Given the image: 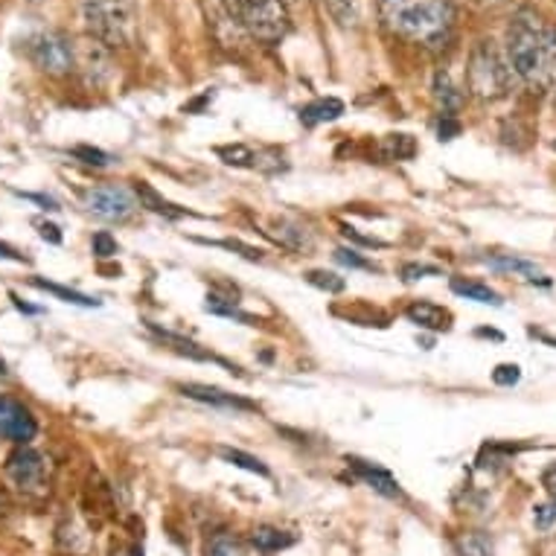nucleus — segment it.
<instances>
[{"label":"nucleus","mask_w":556,"mask_h":556,"mask_svg":"<svg viewBox=\"0 0 556 556\" xmlns=\"http://www.w3.org/2000/svg\"><path fill=\"white\" fill-rule=\"evenodd\" d=\"M510 71L533 91L556 85V27L536 10H519L507 27Z\"/></svg>","instance_id":"nucleus-1"},{"label":"nucleus","mask_w":556,"mask_h":556,"mask_svg":"<svg viewBox=\"0 0 556 556\" xmlns=\"http://www.w3.org/2000/svg\"><path fill=\"white\" fill-rule=\"evenodd\" d=\"M384 27L410 45L440 50L452 36V7L446 0H379Z\"/></svg>","instance_id":"nucleus-2"},{"label":"nucleus","mask_w":556,"mask_h":556,"mask_svg":"<svg viewBox=\"0 0 556 556\" xmlns=\"http://www.w3.org/2000/svg\"><path fill=\"white\" fill-rule=\"evenodd\" d=\"M83 21L91 38L105 47L135 45V15L128 0H79Z\"/></svg>","instance_id":"nucleus-3"},{"label":"nucleus","mask_w":556,"mask_h":556,"mask_svg":"<svg viewBox=\"0 0 556 556\" xmlns=\"http://www.w3.org/2000/svg\"><path fill=\"white\" fill-rule=\"evenodd\" d=\"M466 85H469V93L475 100L481 102H495L507 97L510 67L502 62V55L493 45L481 41L475 47L472 55H469V67H466Z\"/></svg>","instance_id":"nucleus-4"},{"label":"nucleus","mask_w":556,"mask_h":556,"mask_svg":"<svg viewBox=\"0 0 556 556\" xmlns=\"http://www.w3.org/2000/svg\"><path fill=\"white\" fill-rule=\"evenodd\" d=\"M239 24L263 45H277L289 33V12L283 0H237Z\"/></svg>","instance_id":"nucleus-5"},{"label":"nucleus","mask_w":556,"mask_h":556,"mask_svg":"<svg viewBox=\"0 0 556 556\" xmlns=\"http://www.w3.org/2000/svg\"><path fill=\"white\" fill-rule=\"evenodd\" d=\"M27 53L36 67L50 76L71 74L76 67V47L59 33H38L27 41Z\"/></svg>","instance_id":"nucleus-6"},{"label":"nucleus","mask_w":556,"mask_h":556,"mask_svg":"<svg viewBox=\"0 0 556 556\" xmlns=\"http://www.w3.org/2000/svg\"><path fill=\"white\" fill-rule=\"evenodd\" d=\"M7 475L10 481L18 486L24 495H45L47 493V478H50V469H47V460L33 448L21 446L18 452H12L10 460H7Z\"/></svg>","instance_id":"nucleus-7"},{"label":"nucleus","mask_w":556,"mask_h":556,"mask_svg":"<svg viewBox=\"0 0 556 556\" xmlns=\"http://www.w3.org/2000/svg\"><path fill=\"white\" fill-rule=\"evenodd\" d=\"M85 207L100 216V219L109 222H123L135 213V195L126 190V187H117V184H102V187H93V190L85 192Z\"/></svg>","instance_id":"nucleus-8"},{"label":"nucleus","mask_w":556,"mask_h":556,"mask_svg":"<svg viewBox=\"0 0 556 556\" xmlns=\"http://www.w3.org/2000/svg\"><path fill=\"white\" fill-rule=\"evenodd\" d=\"M0 434L12 443H29L38 434L36 417L29 414L27 405H21L12 396H0Z\"/></svg>","instance_id":"nucleus-9"},{"label":"nucleus","mask_w":556,"mask_h":556,"mask_svg":"<svg viewBox=\"0 0 556 556\" xmlns=\"http://www.w3.org/2000/svg\"><path fill=\"white\" fill-rule=\"evenodd\" d=\"M178 391L192 402H201V405H211V408H225V410H256V405L251 400H242L237 393L222 391V388H213V384H178Z\"/></svg>","instance_id":"nucleus-10"},{"label":"nucleus","mask_w":556,"mask_h":556,"mask_svg":"<svg viewBox=\"0 0 556 556\" xmlns=\"http://www.w3.org/2000/svg\"><path fill=\"white\" fill-rule=\"evenodd\" d=\"M346 466L356 472V478H362L367 486H374L376 493L384 495V498H400L402 495L396 478H393L388 469H382V466L367 464V460H362V457H346Z\"/></svg>","instance_id":"nucleus-11"},{"label":"nucleus","mask_w":556,"mask_h":556,"mask_svg":"<svg viewBox=\"0 0 556 556\" xmlns=\"http://www.w3.org/2000/svg\"><path fill=\"white\" fill-rule=\"evenodd\" d=\"M405 318L420 329H434V332H443V329L452 327V312L431 301H414L405 309Z\"/></svg>","instance_id":"nucleus-12"},{"label":"nucleus","mask_w":556,"mask_h":556,"mask_svg":"<svg viewBox=\"0 0 556 556\" xmlns=\"http://www.w3.org/2000/svg\"><path fill=\"white\" fill-rule=\"evenodd\" d=\"M135 199L140 201V207H147V211L157 213V216H166V219H181V216H187V211H181L173 201H166L164 195L147 181L135 184Z\"/></svg>","instance_id":"nucleus-13"},{"label":"nucleus","mask_w":556,"mask_h":556,"mask_svg":"<svg viewBox=\"0 0 556 556\" xmlns=\"http://www.w3.org/2000/svg\"><path fill=\"white\" fill-rule=\"evenodd\" d=\"M344 114V102L336 100V97H327V100H315L309 105L301 109V123L303 126H320V123H329V119H338Z\"/></svg>","instance_id":"nucleus-14"},{"label":"nucleus","mask_w":556,"mask_h":556,"mask_svg":"<svg viewBox=\"0 0 556 556\" xmlns=\"http://www.w3.org/2000/svg\"><path fill=\"white\" fill-rule=\"evenodd\" d=\"M434 102H438V109L443 111L440 117H455L457 109H460V102H464V93L457 91L455 83L448 79V74L434 76Z\"/></svg>","instance_id":"nucleus-15"},{"label":"nucleus","mask_w":556,"mask_h":556,"mask_svg":"<svg viewBox=\"0 0 556 556\" xmlns=\"http://www.w3.org/2000/svg\"><path fill=\"white\" fill-rule=\"evenodd\" d=\"M452 292L466 298V301L486 303V306H502V294L493 292L490 286L475 283V280H464V277H452Z\"/></svg>","instance_id":"nucleus-16"},{"label":"nucleus","mask_w":556,"mask_h":556,"mask_svg":"<svg viewBox=\"0 0 556 556\" xmlns=\"http://www.w3.org/2000/svg\"><path fill=\"white\" fill-rule=\"evenodd\" d=\"M251 542H254V547L260 551V554L268 556V554H277V551H283V547L294 545V536L280 528H268V525H263V528L254 530Z\"/></svg>","instance_id":"nucleus-17"},{"label":"nucleus","mask_w":556,"mask_h":556,"mask_svg":"<svg viewBox=\"0 0 556 556\" xmlns=\"http://www.w3.org/2000/svg\"><path fill=\"white\" fill-rule=\"evenodd\" d=\"M277 242L286 248H292V251H312V233L303 225H298V222H289V219H280L277 222Z\"/></svg>","instance_id":"nucleus-18"},{"label":"nucleus","mask_w":556,"mask_h":556,"mask_svg":"<svg viewBox=\"0 0 556 556\" xmlns=\"http://www.w3.org/2000/svg\"><path fill=\"white\" fill-rule=\"evenodd\" d=\"M417 155V140L410 135H388L382 140L384 161H410Z\"/></svg>","instance_id":"nucleus-19"},{"label":"nucleus","mask_w":556,"mask_h":556,"mask_svg":"<svg viewBox=\"0 0 556 556\" xmlns=\"http://www.w3.org/2000/svg\"><path fill=\"white\" fill-rule=\"evenodd\" d=\"M33 286H36V289H41V292H50V294H55V298H62L64 303H74V306H85V309L100 306V301H97V298H88V294L74 292V289H64V286H59V283H47V280H41V277H36V280H33Z\"/></svg>","instance_id":"nucleus-20"},{"label":"nucleus","mask_w":556,"mask_h":556,"mask_svg":"<svg viewBox=\"0 0 556 556\" xmlns=\"http://www.w3.org/2000/svg\"><path fill=\"white\" fill-rule=\"evenodd\" d=\"M219 457L225 460V464L230 466H239V469H245V472H254V475H268V466L260 460V457L248 455V452H242V448H228L222 446L219 448Z\"/></svg>","instance_id":"nucleus-21"},{"label":"nucleus","mask_w":556,"mask_h":556,"mask_svg":"<svg viewBox=\"0 0 556 556\" xmlns=\"http://www.w3.org/2000/svg\"><path fill=\"white\" fill-rule=\"evenodd\" d=\"M204 309L211 312V315H222V318H237V320H245V324H251V315L239 312L237 301H225V298H219V294H207V303H204Z\"/></svg>","instance_id":"nucleus-22"},{"label":"nucleus","mask_w":556,"mask_h":556,"mask_svg":"<svg viewBox=\"0 0 556 556\" xmlns=\"http://www.w3.org/2000/svg\"><path fill=\"white\" fill-rule=\"evenodd\" d=\"M306 283L315 286V289H320V292H327V294H341L346 289L344 277H338V274L332 271H309L306 274Z\"/></svg>","instance_id":"nucleus-23"},{"label":"nucleus","mask_w":556,"mask_h":556,"mask_svg":"<svg viewBox=\"0 0 556 556\" xmlns=\"http://www.w3.org/2000/svg\"><path fill=\"white\" fill-rule=\"evenodd\" d=\"M493 268L498 271H519V274H528L530 280H536V265L533 263H525V260H516V256H498V260H490Z\"/></svg>","instance_id":"nucleus-24"},{"label":"nucleus","mask_w":556,"mask_h":556,"mask_svg":"<svg viewBox=\"0 0 556 556\" xmlns=\"http://www.w3.org/2000/svg\"><path fill=\"white\" fill-rule=\"evenodd\" d=\"M324 3L341 24H353L358 18V0H324Z\"/></svg>","instance_id":"nucleus-25"},{"label":"nucleus","mask_w":556,"mask_h":556,"mask_svg":"<svg viewBox=\"0 0 556 556\" xmlns=\"http://www.w3.org/2000/svg\"><path fill=\"white\" fill-rule=\"evenodd\" d=\"M336 260L341 265H346V268H362V271H376V265L370 263V260H365V256L358 254V251H353V248H338Z\"/></svg>","instance_id":"nucleus-26"},{"label":"nucleus","mask_w":556,"mask_h":556,"mask_svg":"<svg viewBox=\"0 0 556 556\" xmlns=\"http://www.w3.org/2000/svg\"><path fill=\"white\" fill-rule=\"evenodd\" d=\"M91 248H93V254L100 256V260H109V256L117 254V239L111 237L109 230H100V233L93 237Z\"/></svg>","instance_id":"nucleus-27"},{"label":"nucleus","mask_w":556,"mask_h":556,"mask_svg":"<svg viewBox=\"0 0 556 556\" xmlns=\"http://www.w3.org/2000/svg\"><path fill=\"white\" fill-rule=\"evenodd\" d=\"M219 155L225 157V164L230 166H251L254 164V152L245 147H228V149H219Z\"/></svg>","instance_id":"nucleus-28"},{"label":"nucleus","mask_w":556,"mask_h":556,"mask_svg":"<svg viewBox=\"0 0 556 556\" xmlns=\"http://www.w3.org/2000/svg\"><path fill=\"white\" fill-rule=\"evenodd\" d=\"M460 551H464V556H493V547L486 545V539L478 536V533H469L460 542Z\"/></svg>","instance_id":"nucleus-29"},{"label":"nucleus","mask_w":556,"mask_h":556,"mask_svg":"<svg viewBox=\"0 0 556 556\" xmlns=\"http://www.w3.org/2000/svg\"><path fill=\"white\" fill-rule=\"evenodd\" d=\"M533 521H536V528H539V530L556 528V502L539 504L536 513H533Z\"/></svg>","instance_id":"nucleus-30"},{"label":"nucleus","mask_w":556,"mask_h":556,"mask_svg":"<svg viewBox=\"0 0 556 556\" xmlns=\"http://www.w3.org/2000/svg\"><path fill=\"white\" fill-rule=\"evenodd\" d=\"M519 379H521L519 365H498L493 370V382L502 384V388H510V384H516Z\"/></svg>","instance_id":"nucleus-31"},{"label":"nucleus","mask_w":556,"mask_h":556,"mask_svg":"<svg viewBox=\"0 0 556 556\" xmlns=\"http://www.w3.org/2000/svg\"><path fill=\"white\" fill-rule=\"evenodd\" d=\"M74 155L76 157H85V164H91V166H105V164H109V155H105V152H100V149L76 147Z\"/></svg>","instance_id":"nucleus-32"},{"label":"nucleus","mask_w":556,"mask_h":556,"mask_svg":"<svg viewBox=\"0 0 556 556\" xmlns=\"http://www.w3.org/2000/svg\"><path fill=\"white\" fill-rule=\"evenodd\" d=\"M426 274H440V268H434V265H420V263H408V265H402V277L405 280H420V277H426Z\"/></svg>","instance_id":"nucleus-33"},{"label":"nucleus","mask_w":556,"mask_h":556,"mask_svg":"<svg viewBox=\"0 0 556 556\" xmlns=\"http://www.w3.org/2000/svg\"><path fill=\"white\" fill-rule=\"evenodd\" d=\"M211 556H242V551H239L237 542H230V539H216L211 547Z\"/></svg>","instance_id":"nucleus-34"},{"label":"nucleus","mask_w":556,"mask_h":556,"mask_svg":"<svg viewBox=\"0 0 556 556\" xmlns=\"http://www.w3.org/2000/svg\"><path fill=\"white\" fill-rule=\"evenodd\" d=\"M222 248H230V251H239V254L245 256V260H263V251L260 248H251V245H242V242H219Z\"/></svg>","instance_id":"nucleus-35"},{"label":"nucleus","mask_w":556,"mask_h":556,"mask_svg":"<svg viewBox=\"0 0 556 556\" xmlns=\"http://www.w3.org/2000/svg\"><path fill=\"white\" fill-rule=\"evenodd\" d=\"M341 233H344L346 239H356L358 245H367V248H384V242L382 239H374V237H362V233H358L356 228H341Z\"/></svg>","instance_id":"nucleus-36"},{"label":"nucleus","mask_w":556,"mask_h":556,"mask_svg":"<svg viewBox=\"0 0 556 556\" xmlns=\"http://www.w3.org/2000/svg\"><path fill=\"white\" fill-rule=\"evenodd\" d=\"M475 10H483V12H498L504 7H510V0H469Z\"/></svg>","instance_id":"nucleus-37"},{"label":"nucleus","mask_w":556,"mask_h":556,"mask_svg":"<svg viewBox=\"0 0 556 556\" xmlns=\"http://www.w3.org/2000/svg\"><path fill=\"white\" fill-rule=\"evenodd\" d=\"M542 486H545L547 495H551V502H556V466L545 469V475H542Z\"/></svg>","instance_id":"nucleus-38"},{"label":"nucleus","mask_w":556,"mask_h":556,"mask_svg":"<svg viewBox=\"0 0 556 556\" xmlns=\"http://www.w3.org/2000/svg\"><path fill=\"white\" fill-rule=\"evenodd\" d=\"M457 131H460V126L455 123V117H443V123H440V140H452Z\"/></svg>","instance_id":"nucleus-39"},{"label":"nucleus","mask_w":556,"mask_h":556,"mask_svg":"<svg viewBox=\"0 0 556 556\" xmlns=\"http://www.w3.org/2000/svg\"><path fill=\"white\" fill-rule=\"evenodd\" d=\"M38 230H41V239H45V242H53V245H59V242H62V233H59V228H55V225H50V222L38 225Z\"/></svg>","instance_id":"nucleus-40"},{"label":"nucleus","mask_w":556,"mask_h":556,"mask_svg":"<svg viewBox=\"0 0 556 556\" xmlns=\"http://www.w3.org/2000/svg\"><path fill=\"white\" fill-rule=\"evenodd\" d=\"M18 195H24L27 201H36L45 211H59V204H55L53 199H47V195H36V192H18Z\"/></svg>","instance_id":"nucleus-41"},{"label":"nucleus","mask_w":556,"mask_h":556,"mask_svg":"<svg viewBox=\"0 0 556 556\" xmlns=\"http://www.w3.org/2000/svg\"><path fill=\"white\" fill-rule=\"evenodd\" d=\"M0 260H12V263H27V260H24V254H18L15 248L3 245V242H0Z\"/></svg>","instance_id":"nucleus-42"},{"label":"nucleus","mask_w":556,"mask_h":556,"mask_svg":"<svg viewBox=\"0 0 556 556\" xmlns=\"http://www.w3.org/2000/svg\"><path fill=\"white\" fill-rule=\"evenodd\" d=\"M12 301H15V306H18L21 312H27V315H38V309H36V306H29V303L18 301V298H15V294H12Z\"/></svg>","instance_id":"nucleus-43"},{"label":"nucleus","mask_w":556,"mask_h":556,"mask_svg":"<svg viewBox=\"0 0 556 556\" xmlns=\"http://www.w3.org/2000/svg\"><path fill=\"white\" fill-rule=\"evenodd\" d=\"M530 336H536V338H542V341H547V344H554V346H556V338L545 336V332H536V329H530Z\"/></svg>","instance_id":"nucleus-44"},{"label":"nucleus","mask_w":556,"mask_h":556,"mask_svg":"<svg viewBox=\"0 0 556 556\" xmlns=\"http://www.w3.org/2000/svg\"><path fill=\"white\" fill-rule=\"evenodd\" d=\"M114 556H137V554H135V551H126V547H123V551H117Z\"/></svg>","instance_id":"nucleus-45"},{"label":"nucleus","mask_w":556,"mask_h":556,"mask_svg":"<svg viewBox=\"0 0 556 556\" xmlns=\"http://www.w3.org/2000/svg\"><path fill=\"white\" fill-rule=\"evenodd\" d=\"M7 374H10V370H7V362L0 358V376H7Z\"/></svg>","instance_id":"nucleus-46"},{"label":"nucleus","mask_w":556,"mask_h":556,"mask_svg":"<svg viewBox=\"0 0 556 556\" xmlns=\"http://www.w3.org/2000/svg\"><path fill=\"white\" fill-rule=\"evenodd\" d=\"M283 3H294V0H283Z\"/></svg>","instance_id":"nucleus-47"},{"label":"nucleus","mask_w":556,"mask_h":556,"mask_svg":"<svg viewBox=\"0 0 556 556\" xmlns=\"http://www.w3.org/2000/svg\"><path fill=\"white\" fill-rule=\"evenodd\" d=\"M554 149H556V143H554Z\"/></svg>","instance_id":"nucleus-48"},{"label":"nucleus","mask_w":556,"mask_h":556,"mask_svg":"<svg viewBox=\"0 0 556 556\" xmlns=\"http://www.w3.org/2000/svg\"><path fill=\"white\" fill-rule=\"evenodd\" d=\"M554 88H556V85H554Z\"/></svg>","instance_id":"nucleus-49"}]
</instances>
